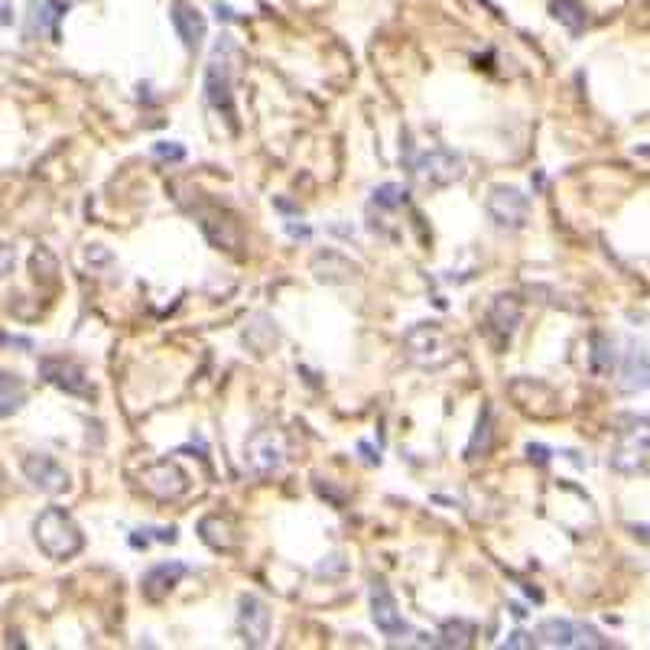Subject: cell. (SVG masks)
I'll return each instance as SVG.
<instances>
[{"label": "cell", "mask_w": 650, "mask_h": 650, "mask_svg": "<svg viewBox=\"0 0 650 650\" xmlns=\"http://www.w3.org/2000/svg\"><path fill=\"white\" fill-rule=\"evenodd\" d=\"M608 462L615 472L621 475H634L650 462V420L637 416V420H628L624 429H618L615 446H611Z\"/></svg>", "instance_id": "cell-4"}, {"label": "cell", "mask_w": 650, "mask_h": 650, "mask_svg": "<svg viewBox=\"0 0 650 650\" xmlns=\"http://www.w3.org/2000/svg\"><path fill=\"white\" fill-rule=\"evenodd\" d=\"M286 231H290V234H303V238H309V228H296V225H286Z\"/></svg>", "instance_id": "cell-30"}, {"label": "cell", "mask_w": 650, "mask_h": 650, "mask_svg": "<svg viewBox=\"0 0 650 650\" xmlns=\"http://www.w3.org/2000/svg\"><path fill=\"white\" fill-rule=\"evenodd\" d=\"M407 195L410 192L403 186H397V182H384V186L374 189L371 205H377V208H403V205H407Z\"/></svg>", "instance_id": "cell-25"}, {"label": "cell", "mask_w": 650, "mask_h": 650, "mask_svg": "<svg viewBox=\"0 0 650 650\" xmlns=\"http://www.w3.org/2000/svg\"><path fill=\"white\" fill-rule=\"evenodd\" d=\"M238 631L247 647H264L270 637V608L264 598L241 595L238 602Z\"/></svg>", "instance_id": "cell-13"}, {"label": "cell", "mask_w": 650, "mask_h": 650, "mask_svg": "<svg viewBox=\"0 0 650 650\" xmlns=\"http://www.w3.org/2000/svg\"><path fill=\"white\" fill-rule=\"evenodd\" d=\"M485 212L498 228L520 231L530 221V199L517 186H494L485 199Z\"/></svg>", "instance_id": "cell-8"}, {"label": "cell", "mask_w": 650, "mask_h": 650, "mask_svg": "<svg viewBox=\"0 0 650 650\" xmlns=\"http://www.w3.org/2000/svg\"><path fill=\"white\" fill-rule=\"evenodd\" d=\"M153 156H156V160L182 163V160H186V147H179V143H169V140H160V143H153Z\"/></svg>", "instance_id": "cell-26"}, {"label": "cell", "mask_w": 650, "mask_h": 650, "mask_svg": "<svg viewBox=\"0 0 650 650\" xmlns=\"http://www.w3.org/2000/svg\"><path fill=\"white\" fill-rule=\"evenodd\" d=\"M520 319H524V306H520V299L514 293H498L491 299L488 316H485V335L494 345V351H504L511 345Z\"/></svg>", "instance_id": "cell-9"}, {"label": "cell", "mask_w": 650, "mask_h": 650, "mask_svg": "<svg viewBox=\"0 0 650 650\" xmlns=\"http://www.w3.org/2000/svg\"><path fill=\"white\" fill-rule=\"evenodd\" d=\"M368 595H371V621L377 624V631L387 634V637H400V634L410 631V624L403 621L400 608L394 602V595H390V589H387L381 579L371 582V592Z\"/></svg>", "instance_id": "cell-14"}, {"label": "cell", "mask_w": 650, "mask_h": 650, "mask_svg": "<svg viewBox=\"0 0 650 650\" xmlns=\"http://www.w3.org/2000/svg\"><path fill=\"white\" fill-rule=\"evenodd\" d=\"M169 20H173L176 33L182 39V46H186L189 52H195V49L202 46V39H205V17L192 4H182V0H176V4L169 7Z\"/></svg>", "instance_id": "cell-16"}, {"label": "cell", "mask_w": 650, "mask_h": 650, "mask_svg": "<svg viewBox=\"0 0 650 650\" xmlns=\"http://www.w3.org/2000/svg\"><path fill=\"white\" fill-rule=\"evenodd\" d=\"M140 488L150 491L153 498H160V501H176L189 491V475L182 465L160 459L140 472Z\"/></svg>", "instance_id": "cell-11"}, {"label": "cell", "mask_w": 650, "mask_h": 650, "mask_svg": "<svg viewBox=\"0 0 650 650\" xmlns=\"http://www.w3.org/2000/svg\"><path fill=\"white\" fill-rule=\"evenodd\" d=\"M650 384V358L644 355L634 342L624 351V368H621V390L624 394H634V390H644Z\"/></svg>", "instance_id": "cell-17"}, {"label": "cell", "mask_w": 650, "mask_h": 650, "mask_svg": "<svg viewBox=\"0 0 650 650\" xmlns=\"http://www.w3.org/2000/svg\"><path fill=\"white\" fill-rule=\"evenodd\" d=\"M540 644V637H533L527 631H514V634H507V641L501 644V650H533Z\"/></svg>", "instance_id": "cell-27"}, {"label": "cell", "mask_w": 650, "mask_h": 650, "mask_svg": "<svg viewBox=\"0 0 650 650\" xmlns=\"http://www.w3.org/2000/svg\"><path fill=\"white\" fill-rule=\"evenodd\" d=\"M0 387H4V407H0V413L10 416V413H17L23 407V400H26V387L17 374H10L4 371L0 374Z\"/></svg>", "instance_id": "cell-23"}, {"label": "cell", "mask_w": 650, "mask_h": 650, "mask_svg": "<svg viewBox=\"0 0 650 650\" xmlns=\"http://www.w3.org/2000/svg\"><path fill=\"white\" fill-rule=\"evenodd\" d=\"M4 345H20V348H33V342H30V338H10V335H4Z\"/></svg>", "instance_id": "cell-29"}, {"label": "cell", "mask_w": 650, "mask_h": 650, "mask_svg": "<svg viewBox=\"0 0 650 650\" xmlns=\"http://www.w3.org/2000/svg\"><path fill=\"white\" fill-rule=\"evenodd\" d=\"M182 576H189V566L186 563H176V559H173V563L150 566L147 572H143V582H140L143 598H150V602H160V598H166L169 592L176 589Z\"/></svg>", "instance_id": "cell-15"}, {"label": "cell", "mask_w": 650, "mask_h": 650, "mask_svg": "<svg viewBox=\"0 0 650 650\" xmlns=\"http://www.w3.org/2000/svg\"><path fill=\"white\" fill-rule=\"evenodd\" d=\"M39 377L72 397H95V387H91L85 368L72 358H59V355L39 358Z\"/></svg>", "instance_id": "cell-10"}, {"label": "cell", "mask_w": 650, "mask_h": 650, "mask_svg": "<svg viewBox=\"0 0 650 650\" xmlns=\"http://www.w3.org/2000/svg\"><path fill=\"white\" fill-rule=\"evenodd\" d=\"M69 10L65 4H59V0H46V4H33V17H30V36L36 33H49L52 39L59 36V17Z\"/></svg>", "instance_id": "cell-20"}, {"label": "cell", "mask_w": 650, "mask_h": 650, "mask_svg": "<svg viewBox=\"0 0 650 650\" xmlns=\"http://www.w3.org/2000/svg\"><path fill=\"white\" fill-rule=\"evenodd\" d=\"M403 351L423 371H439L455 358V342L439 322H416L403 332Z\"/></svg>", "instance_id": "cell-3"}, {"label": "cell", "mask_w": 650, "mask_h": 650, "mask_svg": "<svg viewBox=\"0 0 650 650\" xmlns=\"http://www.w3.org/2000/svg\"><path fill=\"white\" fill-rule=\"evenodd\" d=\"M589 364L595 374H611L615 368V345H611V338L605 335H592V355H589Z\"/></svg>", "instance_id": "cell-24"}, {"label": "cell", "mask_w": 650, "mask_h": 650, "mask_svg": "<svg viewBox=\"0 0 650 650\" xmlns=\"http://www.w3.org/2000/svg\"><path fill=\"white\" fill-rule=\"evenodd\" d=\"M33 537L39 543V550L49 559H59V563L62 559L78 556L85 546L82 527H78L75 517L69 511H62V507H46V511L33 520Z\"/></svg>", "instance_id": "cell-2"}, {"label": "cell", "mask_w": 650, "mask_h": 650, "mask_svg": "<svg viewBox=\"0 0 650 650\" xmlns=\"http://www.w3.org/2000/svg\"><path fill=\"white\" fill-rule=\"evenodd\" d=\"M286 462V442L277 429H257L244 442V465L251 468L257 478L277 475Z\"/></svg>", "instance_id": "cell-7"}, {"label": "cell", "mask_w": 650, "mask_h": 650, "mask_svg": "<svg viewBox=\"0 0 650 650\" xmlns=\"http://www.w3.org/2000/svg\"><path fill=\"white\" fill-rule=\"evenodd\" d=\"M475 644V624L465 621V618H452L439 628V641L436 647H446V650H465Z\"/></svg>", "instance_id": "cell-19"}, {"label": "cell", "mask_w": 650, "mask_h": 650, "mask_svg": "<svg viewBox=\"0 0 650 650\" xmlns=\"http://www.w3.org/2000/svg\"><path fill=\"white\" fill-rule=\"evenodd\" d=\"M23 475L26 481H30L33 488H39L43 494H62L65 488H69V472L52 459V455L46 452H30V455H23Z\"/></svg>", "instance_id": "cell-12"}, {"label": "cell", "mask_w": 650, "mask_h": 650, "mask_svg": "<svg viewBox=\"0 0 650 650\" xmlns=\"http://www.w3.org/2000/svg\"><path fill=\"white\" fill-rule=\"evenodd\" d=\"M527 455H530V462H537V465H546V462H550V449L540 446V442H537V446H533V442H530V446H527Z\"/></svg>", "instance_id": "cell-28"}, {"label": "cell", "mask_w": 650, "mask_h": 650, "mask_svg": "<svg viewBox=\"0 0 650 650\" xmlns=\"http://www.w3.org/2000/svg\"><path fill=\"white\" fill-rule=\"evenodd\" d=\"M637 153H641V156H650V147H637Z\"/></svg>", "instance_id": "cell-31"}, {"label": "cell", "mask_w": 650, "mask_h": 650, "mask_svg": "<svg viewBox=\"0 0 650 650\" xmlns=\"http://www.w3.org/2000/svg\"><path fill=\"white\" fill-rule=\"evenodd\" d=\"M410 173L426 189H446V186H452V182H459L465 176V160L455 150L436 147V150H426L420 156H413Z\"/></svg>", "instance_id": "cell-5"}, {"label": "cell", "mask_w": 650, "mask_h": 650, "mask_svg": "<svg viewBox=\"0 0 650 650\" xmlns=\"http://www.w3.org/2000/svg\"><path fill=\"white\" fill-rule=\"evenodd\" d=\"M488 449H491V407H481L475 436H472V442H468V449H465V459H478V455H485Z\"/></svg>", "instance_id": "cell-22"}, {"label": "cell", "mask_w": 650, "mask_h": 650, "mask_svg": "<svg viewBox=\"0 0 650 650\" xmlns=\"http://www.w3.org/2000/svg\"><path fill=\"white\" fill-rule=\"evenodd\" d=\"M234 56H238V43L228 33L218 36L212 59L205 65V101L218 114H225L231 130H238V111H234Z\"/></svg>", "instance_id": "cell-1"}, {"label": "cell", "mask_w": 650, "mask_h": 650, "mask_svg": "<svg viewBox=\"0 0 650 650\" xmlns=\"http://www.w3.org/2000/svg\"><path fill=\"white\" fill-rule=\"evenodd\" d=\"M199 537H202V543H208L218 553H231L234 546H238V533H234L231 520L218 517V514H208L199 520Z\"/></svg>", "instance_id": "cell-18"}, {"label": "cell", "mask_w": 650, "mask_h": 650, "mask_svg": "<svg viewBox=\"0 0 650 650\" xmlns=\"http://www.w3.org/2000/svg\"><path fill=\"white\" fill-rule=\"evenodd\" d=\"M537 637H540V644L563 647V650H602V647H608V641L592 628V624L569 621V618H546V621H540Z\"/></svg>", "instance_id": "cell-6"}, {"label": "cell", "mask_w": 650, "mask_h": 650, "mask_svg": "<svg viewBox=\"0 0 650 650\" xmlns=\"http://www.w3.org/2000/svg\"><path fill=\"white\" fill-rule=\"evenodd\" d=\"M550 13L566 26L572 36H579L585 30V23H589V20H585V7L579 4V0H553Z\"/></svg>", "instance_id": "cell-21"}]
</instances>
